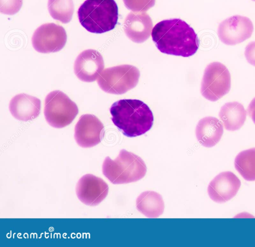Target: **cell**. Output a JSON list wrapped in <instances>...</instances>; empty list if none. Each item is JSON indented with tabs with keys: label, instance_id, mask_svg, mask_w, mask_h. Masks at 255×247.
<instances>
[{
	"label": "cell",
	"instance_id": "obj_13",
	"mask_svg": "<svg viewBox=\"0 0 255 247\" xmlns=\"http://www.w3.org/2000/svg\"><path fill=\"white\" fill-rule=\"evenodd\" d=\"M241 185L240 180L235 174L225 171L219 174L210 182L207 191L213 201L223 203L235 196Z\"/></svg>",
	"mask_w": 255,
	"mask_h": 247
},
{
	"label": "cell",
	"instance_id": "obj_18",
	"mask_svg": "<svg viewBox=\"0 0 255 247\" xmlns=\"http://www.w3.org/2000/svg\"><path fill=\"white\" fill-rule=\"evenodd\" d=\"M137 210L147 218H157L164 209V204L161 195L152 191L141 193L136 200Z\"/></svg>",
	"mask_w": 255,
	"mask_h": 247
},
{
	"label": "cell",
	"instance_id": "obj_16",
	"mask_svg": "<svg viewBox=\"0 0 255 247\" xmlns=\"http://www.w3.org/2000/svg\"><path fill=\"white\" fill-rule=\"evenodd\" d=\"M223 131V125L217 118L207 117L199 121L196 127V136L201 145L211 147L220 140Z\"/></svg>",
	"mask_w": 255,
	"mask_h": 247
},
{
	"label": "cell",
	"instance_id": "obj_14",
	"mask_svg": "<svg viewBox=\"0 0 255 247\" xmlns=\"http://www.w3.org/2000/svg\"><path fill=\"white\" fill-rule=\"evenodd\" d=\"M152 28V20L145 12H130L124 23L126 35L132 41L137 43H143L149 37Z\"/></svg>",
	"mask_w": 255,
	"mask_h": 247
},
{
	"label": "cell",
	"instance_id": "obj_17",
	"mask_svg": "<svg viewBox=\"0 0 255 247\" xmlns=\"http://www.w3.org/2000/svg\"><path fill=\"white\" fill-rule=\"evenodd\" d=\"M219 116L227 130L235 131L243 125L246 119L247 112L241 103L228 102L221 107Z\"/></svg>",
	"mask_w": 255,
	"mask_h": 247
},
{
	"label": "cell",
	"instance_id": "obj_25",
	"mask_svg": "<svg viewBox=\"0 0 255 247\" xmlns=\"http://www.w3.org/2000/svg\"><path fill=\"white\" fill-rule=\"evenodd\" d=\"M253 1H255V0H252Z\"/></svg>",
	"mask_w": 255,
	"mask_h": 247
},
{
	"label": "cell",
	"instance_id": "obj_24",
	"mask_svg": "<svg viewBox=\"0 0 255 247\" xmlns=\"http://www.w3.org/2000/svg\"><path fill=\"white\" fill-rule=\"evenodd\" d=\"M248 113L255 124V97L252 100L248 106Z\"/></svg>",
	"mask_w": 255,
	"mask_h": 247
},
{
	"label": "cell",
	"instance_id": "obj_12",
	"mask_svg": "<svg viewBox=\"0 0 255 247\" xmlns=\"http://www.w3.org/2000/svg\"><path fill=\"white\" fill-rule=\"evenodd\" d=\"M104 68V62L100 53L94 49H87L76 58L74 70L82 81L92 82L98 78Z\"/></svg>",
	"mask_w": 255,
	"mask_h": 247
},
{
	"label": "cell",
	"instance_id": "obj_5",
	"mask_svg": "<svg viewBox=\"0 0 255 247\" xmlns=\"http://www.w3.org/2000/svg\"><path fill=\"white\" fill-rule=\"evenodd\" d=\"M139 76V71L136 67L121 65L104 69L99 75L97 83L104 92L121 95L134 88Z\"/></svg>",
	"mask_w": 255,
	"mask_h": 247
},
{
	"label": "cell",
	"instance_id": "obj_1",
	"mask_svg": "<svg viewBox=\"0 0 255 247\" xmlns=\"http://www.w3.org/2000/svg\"><path fill=\"white\" fill-rule=\"evenodd\" d=\"M151 36L157 48L168 55L188 57L193 55L199 46L193 28L179 18L159 22L152 28Z\"/></svg>",
	"mask_w": 255,
	"mask_h": 247
},
{
	"label": "cell",
	"instance_id": "obj_3",
	"mask_svg": "<svg viewBox=\"0 0 255 247\" xmlns=\"http://www.w3.org/2000/svg\"><path fill=\"white\" fill-rule=\"evenodd\" d=\"M78 16L87 31L103 33L115 28L118 7L114 0H86L78 9Z\"/></svg>",
	"mask_w": 255,
	"mask_h": 247
},
{
	"label": "cell",
	"instance_id": "obj_7",
	"mask_svg": "<svg viewBox=\"0 0 255 247\" xmlns=\"http://www.w3.org/2000/svg\"><path fill=\"white\" fill-rule=\"evenodd\" d=\"M231 75L222 63L214 62L205 68L201 82V93L208 100L215 102L229 93Z\"/></svg>",
	"mask_w": 255,
	"mask_h": 247
},
{
	"label": "cell",
	"instance_id": "obj_9",
	"mask_svg": "<svg viewBox=\"0 0 255 247\" xmlns=\"http://www.w3.org/2000/svg\"><path fill=\"white\" fill-rule=\"evenodd\" d=\"M253 30V24L249 18L236 15L222 21L219 25L217 33L223 43L234 45L249 38Z\"/></svg>",
	"mask_w": 255,
	"mask_h": 247
},
{
	"label": "cell",
	"instance_id": "obj_19",
	"mask_svg": "<svg viewBox=\"0 0 255 247\" xmlns=\"http://www.w3.org/2000/svg\"><path fill=\"white\" fill-rule=\"evenodd\" d=\"M234 165L241 175L247 181L255 180V147L245 150L236 157Z\"/></svg>",
	"mask_w": 255,
	"mask_h": 247
},
{
	"label": "cell",
	"instance_id": "obj_20",
	"mask_svg": "<svg viewBox=\"0 0 255 247\" xmlns=\"http://www.w3.org/2000/svg\"><path fill=\"white\" fill-rule=\"evenodd\" d=\"M48 9L51 17L63 23L69 22L74 11L73 0H48Z\"/></svg>",
	"mask_w": 255,
	"mask_h": 247
},
{
	"label": "cell",
	"instance_id": "obj_23",
	"mask_svg": "<svg viewBox=\"0 0 255 247\" xmlns=\"http://www.w3.org/2000/svg\"><path fill=\"white\" fill-rule=\"evenodd\" d=\"M245 55L248 62L255 66V41H252L246 46Z\"/></svg>",
	"mask_w": 255,
	"mask_h": 247
},
{
	"label": "cell",
	"instance_id": "obj_21",
	"mask_svg": "<svg viewBox=\"0 0 255 247\" xmlns=\"http://www.w3.org/2000/svg\"><path fill=\"white\" fill-rule=\"evenodd\" d=\"M126 7L133 12H145L152 7L155 0H123Z\"/></svg>",
	"mask_w": 255,
	"mask_h": 247
},
{
	"label": "cell",
	"instance_id": "obj_11",
	"mask_svg": "<svg viewBox=\"0 0 255 247\" xmlns=\"http://www.w3.org/2000/svg\"><path fill=\"white\" fill-rule=\"evenodd\" d=\"M109 186L102 178L87 174L79 180L76 187L78 199L84 204L94 206L100 204L107 197Z\"/></svg>",
	"mask_w": 255,
	"mask_h": 247
},
{
	"label": "cell",
	"instance_id": "obj_22",
	"mask_svg": "<svg viewBox=\"0 0 255 247\" xmlns=\"http://www.w3.org/2000/svg\"><path fill=\"white\" fill-rule=\"evenodd\" d=\"M22 0H0V11L1 13L13 15L20 9Z\"/></svg>",
	"mask_w": 255,
	"mask_h": 247
},
{
	"label": "cell",
	"instance_id": "obj_8",
	"mask_svg": "<svg viewBox=\"0 0 255 247\" xmlns=\"http://www.w3.org/2000/svg\"><path fill=\"white\" fill-rule=\"evenodd\" d=\"M67 41L65 29L54 23H46L38 27L32 37V44L38 52L48 53L61 50Z\"/></svg>",
	"mask_w": 255,
	"mask_h": 247
},
{
	"label": "cell",
	"instance_id": "obj_15",
	"mask_svg": "<svg viewBox=\"0 0 255 247\" xmlns=\"http://www.w3.org/2000/svg\"><path fill=\"white\" fill-rule=\"evenodd\" d=\"M40 100L26 94L21 93L13 97L9 102V109L16 119L27 122L36 118L40 114Z\"/></svg>",
	"mask_w": 255,
	"mask_h": 247
},
{
	"label": "cell",
	"instance_id": "obj_4",
	"mask_svg": "<svg viewBox=\"0 0 255 247\" xmlns=\"http://www.w3.org/2000/svg\"><path fill=\"white\" fill-rule=\"evenodd\" d=\"M146 170L141 158L125 149L121 150L114 160L106 157L102 165L103 174L114 184L137 181L145 175Z\"/></svg>",
	"mask_w": 255,
	"mask_h": 247
},
{
	"label": "cell",
	"instance_id": "obj_2",
	"mask_svg": "<svg viewBox=\"0 0 255 247\" xmlns=\"http://www.w3.org/2000/svg\"><path fill=\"white\" fill-rule=\"evenodd\" d=\"M114 124L128 137L145 133L152 127L153 114L143 102L136 99H122L110 109Z\"/></svg>",
	"mask_w": 255,
	"mask_h": 247
},
{
	"label": "cell",
	"instance_id": "obj_6",
	"mask_svg": "<svg viewBox=\"0 0 255 247\" xmlns=\"http://www.w3.org/2000/svg\"><path fill=\"white\" fill-rule=\"evenodd\" d=\"M44 114L47 122L53 127L70 124L78 114L76 104L59 90L50 92L45 100Z\"/></svg>",
	"mask_w": 255,
	"mask_h": 247
},
{
	"label": "cell",
	"instance_id": "obj_10",
	"mask_svg": "<svg viewBox=\"0 0 255 247\" xmlns=\"http://www.w3.org/2000/svg\"><path fill=\"white\" fill-rule=\"evenodd\" d=\"M104 132V125L97 117L85 114L81 116L75 126L74 137L79 146L91 147L101 141Z\"/></svg>",
	"mask_w": 255,
	"mask_h": 247
}]
</instances>
